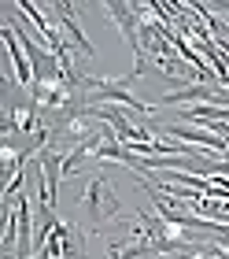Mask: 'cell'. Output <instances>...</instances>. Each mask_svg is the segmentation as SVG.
<instances>
[{"mask_svg":"<svg viewBox=\"0 0 229 259\" xmlns=\"http://www.w3.org/2000/svg\"><path fill=\"white\" fill-rule=\"evenodd\" d=\"M0 37H4V45H8V52H11V70H15V78H19V85H33V67H30V60H26V49H22V41H19V33H15V26L11 22H4V30H0Z\"/></svg>","mask_w":229,"mask_h":259,"instance_id":"3","label":"cell"},{"mask_svg":"<svg viewBox=\"0 0 229 259\" xmlns=\"http://www.w3.org/2000/svg\"><path fill=\"white\" fill-rule=\"evenodd\" d=\"M118 211H122V200H118L115 193V185L111 178L100 170V174H93L89 178V189H85V222H89V230H104L111 219H118Z\"/></svg>","mask_w":229,"mask_h":259,"instance_id":"1","label":"cell"},{"mask_svg":"<svg viewBox=\"0 0 229 259\" xmlns=\"http://www.w3.org/2000/svg\"><path fill=\"white\" fill-rule=\"evenodd\" d=\"M85 248H89L85 230L70 226V230H67V241H63V259H85Z\"/></svg>","mask_w":229,"mask_h":259,"instance_id":"5","label":"cell"},{"mask_svg":"<svg viewBox=\"0 0 229 259\" xmlns=\"http://www.w3.org/2000/svg\"><path fill=\"white\" fill-rule=\"evenodd\" d=\"M107 15L118 22L126 45L133 49V56L141 60V11H137V4H107Z\"/></svg>","mask_w":229,"mask_h":259,"instance_id":"2","label":"cell"},{"mask_svg":"<svg viewBox=\"0 0 229 259\" xmlns=\"http://www.w3.org/2000/svg\"><path fill=\"white\" fill-rule=\"evenodd\" d=\"M48 19H52L56 26H63V30L70 33V41H74L78 49H81V52L89 56V60L96 56V49L89 45V37H85V33H81V26L74 22V8H70V4H48Z\"/></svg>","mask_w":229,"mask_h":259,"instance_id":"4","label":"cell"}]
</instances>
